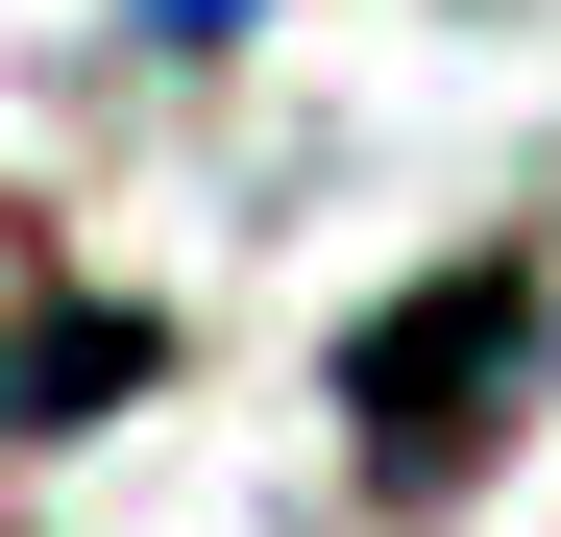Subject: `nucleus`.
Segmentation results:
<instances>
[{"instance_id": "nucleus-1", "label": "nucleus", "mask_w": 561, "mask_h": 537, "mask_svg": "<svg viewBox=\"0 0 561 537\" xmlns=\"http://www.w3.org/2000/svg\"><path fill=\"white\" fill-rule=\"evenodd\" d=\"M513 367H537V268H489V294H415L391 342H366V489H439L513 439Z\"/></svg>"}, {"instance_id": "nucleus-2", "label": "nucleus", "mask_w": 561, "mask_h": 537, "mask_svg": "<svg viewBox=\"0 0 561 537\" xmlns=\"http://www.w3.org/2000/svg\"><path fill=\"white\" fill-rule=\"evenodd\" d=\"M123 367H147V318L49 294V268L0 244V415H25V439H73V415H123Z\"/></svg>"}]
</instances>
